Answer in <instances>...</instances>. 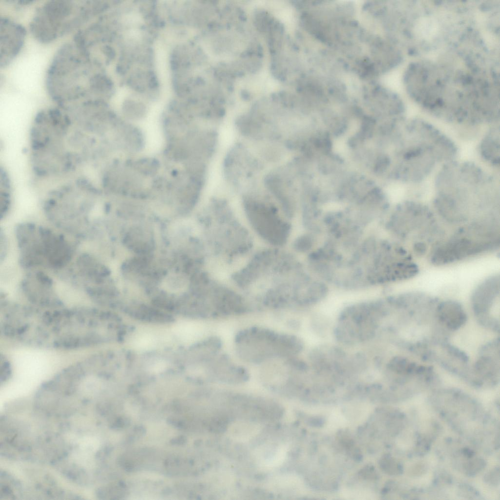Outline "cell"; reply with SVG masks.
<instances>
[{
  "mask_svg": "<svg viewBox=\"0 0 500 500\" xmlns=\"http://www.w3.org/2000/svg\"><path fill=\"white\" fill-rule=\"evenodd\" d=\"M400 217V230L403 235L410 238L412 235H432L436 229V221L429 207L425 204L413 200L405 201L399 207Z\"/></svg>",
  "mask_w": 500,
  "mask_h": 500,
  "instance_id": "13",
  "label": "cell"
},
{
  "mask_svg": "<svg viewBox=\"0 0 500 500\" xmlns=\"http://www.w3.org/2000/svg\"><path fill=\"white\" fill-rule=\"evenodd\" d=\"M234 349L243 361L266 364L292 357L303 349L297 336L261 326H251L239 331L234 338Z\"/></svg>",
  "mask_w": 500,
  "mask_h": 500,
  "instance_id": "8",
  "label": "cell"
},
{
  "mask_svg": "<svg viewBox=\"0 0 500 500\" xmlns=\"http://www.w3.org/2000/svg\"><path fill=\"white\" fill-rule=\"evenodd\" d=\"M44 83L49 98L63 108L104 103L110 90L102 64L72 41L63 43L55 52Z\"/></svg>",
  "mask_w": 500,
  "mask_h": 500,
  "instance_id": "2",
  "label": "cell"
},
{
  "mask_svg": "<svg viewBox=\"0 0 500 500\" xmlns=\"http://www.w3.org/2000/svg\"><path fill=\"white\" fill-rule=\"evenodd\" d=\"M99 192L89 179L79 177L51 189L43 203L45 215L54 227L70 236H86Z\"/></svg>",
  "mask_w": 500,
  "mask_h": 500,
  "instance_id": "5",
  "label": "cell"
},
{
  "mask_svg": "<svg viewBox=\"0 0 500 500\" xmlns=\"http://www.w3.org/2000/svg\"><path fill=\"white\" fill-rule=\"evenodd\" d=\"M0 360V381L1 384H2V382L5 383L11 378L12 374V368L10 361L5 355L1 354Z\"/></svg>",
  "mask_w": 500,
  "mask_h": 500,
  "instance_id": "19",
  "label": "cell"
},
{
  "mask_svg": "<svg viewBox=\"0 0 500 500\" xmlns=\"http://www.w3.org/2000/svg\"><path fill=\"white\" fill-rule=\"evenodd\" d=\"M435 318L442 330L454 332L463 327L466 322V312L459 302L448 300L438 303L435 308Z\"/></svg>",
  "mask_w": 500,
  "mask_h": 500,
  "instance_id": "17",
  "label": "cell"
},
{
  "mask_svg": "<svg viewBox=\"0 0 500 500\" xmlns=\"http://www.w3.org/2000/svg\"><path fill=\"white\" fill-rule=\"evenodd\" d=\"M14 234L20 264L26 271H59L75 257L73 243L57 229L25 222L16 227Z\"/></svg>",
  "mask_w": 500,
  "mask_h": 500,
  "instance_id": "6",
  "label": "cell"
},
{
  "mask_svg": "<svg viewBox=\"0 0 500 500\" xmlns=\"http://www.w3.org/2000/svg\"><path fill=\"white\" fill-rule=\"evenodd\" d=\"M250 222L257 232L272 243H282L286 240L289 228L271 206L253 201L246 204Z\"/></svg>",
  "mask_w": 500,
  "mask_h": 500,
  "instance_id": "12",
  "label": "cell"
},
{
  "mask_svg": "<svg viewBox=\"0 0 500 500\" xmlns=\"http://www.w3.org/2000/svg\"><path fill=\"white\" fill-rule=\"evenodd\" d=\"M104 313L87 306L40 309L34 323L39 348L71 351L103 342Z\"/></svg>",
  "mask_w": 500,
  "mask_h": 500,
  "instance_id": "4",
  "label": "cell"
},
{
  "mask_svg": "<svg viewBox=\"0 0 500 500\" xmlns=\"http://www.w3.org/2000/svg\"><path fill=\"white\" fill-rule=\"evenodd\" d=\"M106 4L98 0H50L40 4L30 20L33 38L42 44L73 34L101 14Z\"/></svg>",
  "mask_w": 500,
  "mask_h": 500,
  "instance_id": "7",
  "label": "cell"
},
{
  "mask_svg": "<svg viewBox=\"0 0 500 500\" xmlns=\"http://www.w3.org/2000/svg\"><path fill=\"white\" fill-rule=\"evenodd\" d=\"M0 67L5 68L21 51L27 31L22 24L5 15L0 16Z\"/></svg>",
  "mask_w": 500,
  "mask_h": 500,
  "instance_id": "15",
  "label": "cell"
},
{
  "mask_svg": "<svg viewBox=\"0 0 500 500\" xmlns=\"http://www.w3.org/2000/svg\"><path fill=\"white\" fill-rule=\"evenodd\" d=\"M500 246L499 227L492 220L470 224L442 242L434 250L431 261L436 265L450 264L492 251Z\"/></svg>",
  "mask_w": 500,
  "mask_h": 500,
  "instance_id": "9",
  "label": "cell"
},
{
  "mask_svg": "<svg viewBox=\"0 0 500 500\" xmlns=\"http://www.w3.org/2000/svg\"><path fill=\"white\" fill-rule=\"evenodd\" d=\"M396 132L395 179L418 186L434 178L444 165L458 159L459 148L449 135L429 121L406 118Z\"/></svg>",
  "mask_w": 500,
  "mask_h": 500,
  "instance_id": "1",
  "label": "cell"
},
{
  "mask_svg": "<svg viewBox=\"0 0 500 500\" xmlns=\"http://www.w3.org/2000/svg\"><path fill=\"white\" fill-rule=\"evenodd\" d=\"M0 218L5 219L11 209L12 201V188L10 178L6 170L0 167Z\"/></svg>",
  "mask_w": 500,
  "mask_h": 500,
  "instance_id": "18",
  "label": "cell"
},
{
  "mask_svg": "<svg viewBox=\"0 0 500 500\" xmlns=\"http://www.w3.org/2000/svg\"><path fill=\"white\" fill-rule=\"evenodd\" d=\"M478 155L488 168L499 175L500 125H492L483 133L477 147Z\"/></svg>",
  "mask_w": 500,
  "mask_h": 500,
  "instance_id": "16",
  "label": "cell"
},
{
  "mask_svg": "<svg viewBox=\"0 0 500 500\" xmlns=\"http://www.w3.org/2000/svg\"><path fill=\"white\" fill-rule=\"evenodd\" d=\"M499 339L484 345L467 379L477 385H495L500 380Z\"/></svg>",
  "mask_w": 500,
  "mask_h": 500,
  "instance_id": "14",
  "label": "cell"
},
{
  "mask_svg": "<svg viewBox=\"0 0 500 500\" xmlns=\"http://www.w3.org/2000/svg\"><path fill=\"white\" fill-rule=\"evenodd\" d=\"M186 441L187 439L185 437L181 436L180 437L172 439L170 442L173 444H183Z\"/></svg>",
  "mask_w": 500,
  "mask_h": 500,
  "instance_id": "20",
  "label": "cell"
},
{
  "mask_svg": "<svg viewBox=\"0 0 500 500\" xmlns=\"http://www.w3.org/2000/svg\"><path fill=\"white\" fill-rule=\"evenodd\" d=\"M499 175L471 161L458 159L443 166L433 178L434 204L446 219H464L472 207L497 206Z\"/></svg>",
  "mask_w": 500,
  "mask_h": 500,
  "instance_id": "3",
  "label": "cell"
},
{
  "mask_svg": "<svg viewBox=\"0 0 500 500\" xmlns=\"http://www.w3.org/2000/svg\"><path fill=\"white\" fill-rule=\"evenodd\" d=\"M500 294L499 275H492L482 281L471 297L473 311L480 324L495 332H499V317L496 305Z\"/></svg>",
  "mask_w": 500,
  "mask_h": 500,
  "instance_id": "11",
  "label": "cell"
},
{
  "mask_svg": "<svg viewBox=\"0 0 500 500\" xmlns=\"http://www.w3.org/2000/svg\"><path fill=\"white\" fill-rule=\"evenodd\" d=\"M23 295L30 305L44 309L65 306L57 292L54 281L45 271H27L20 284Z\"/></svg>",
  "mask_w": 500,
  "mask_h": 500,
  "instance_id": "10",
  "label": "cell"
}]
</instances>
